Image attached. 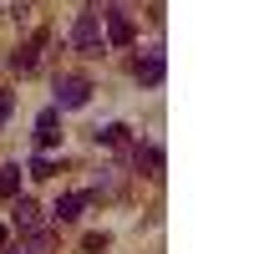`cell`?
<instances>
[{
  "instance_id": "cell-1",
  "label": "cell",
  "mask_w": 254,
  "mask_h": 254,
  "mask_svg": "<svg viewBox=\"0 0 254 254\" xmlns=\"http://www.w3.org/2000/svg\"><path fill=\"white\" fill-rule=\"evenodd\" d=\"M87 102H92V81L81 71H61L56 76V112H76V107H87Z\"/></svg>"
},
{
  "instance_id": "cell-2",
  "label": "cell",
  "mask_w": 254,
  "mask_h": 254,
  "mask_svg": "<svg viewBox=\"0 0 254 254\" xmlns=\"http://www.w3.org/2000/svg\"><path fill=\"white\" fill-rule=\"evenodd\" d=\"M71 46H76L81 56H102V51H107V41H102V15H97V10H81V15H76Z\"/></svg>"
},
{
  "instance_id": "cell-3",
  "label": "cell",
  "mask_w": 254,
  "mask_h": 254,
  "mask_svg": "<svg viewBox=\"0 0 254 254\" xmlns=\"http://www.w3.org/2000/svg\"><path fill=\"white\" fill-rule=\"evenodd\" d=\"M102 41H107V46H132L137 41V20L127 10H102Z\"/></svg>"
},
{
  "instance_id": "cell-4",
  "label": "cell",
  "mask_w": 254,
  "mask_h": 254,
  "mask_svg": "<svg viewBox=\"0 0 254 254\" xmlns=\"http://www.w3.org/2000/svg\"><path fill=\"white\" fill-rule=\"evenodd\" d=\"M163 76H168V56H163V46L142 51V56H137V81H142V87H158Z\"/></svg>"
},
{
  "instance_id": "cell-5",
  "label": "cell",
  "mask_w": 254,
  "mask_h": 254,
  "mask_svg": "<svg viewBox=\"0 0 254 254\" xmlns=\"http://www.w3.org/2000/svg\"><path fill=\"white\" fill-rule=\"evenodd\" d=\"M41 46H46V31H36L31 41H20V46L10 51V66H15V71H36V61H41Z\"/></svg>"
},
{
  "instance_id": "cell-6",
  "label": "cell",
  "mask_w": 254,
  "mask_h": 254,
  "mask_svg": "<svg viewBox=\"0 0 254 254\" xmlns=\"http://www.w3.org/2000/svg\"><path fill=\"white\" fill-rule=\"evenodd\" d=\"M132 163H137L142 178H163V147L158 142H137L132 147Z\"/></svg>"
},
{
  "instance_id": "cell-7",
  "label": "cell",
  "mask_w": 254,
  "mask_h": 254,
  "mask_svg": "<svg viewBox=\"0 0 254 254\" xmlns=\"http://www.w3.org/2000/svg\"><path fill=\"white\" fill-rule=\"evenodd\" d=\"M10 224L20 229V234H31V229L41 224V208H36V198H20V193H15V198H10Z\"/></svg>"
},
{
  "instance_id": "cell-8",
  "label": "cell",
  "mask_w": 254,
  "mask_h": 254,
  "mask_svg": "<svg viewBox=\"0 0 254 254\" xmlns=\"http://www.w3.org/2000/svg\"><path fill=\"white\" fill-rule=\"evenodd\" d=\"M87 203H92V193H61V203L51 208V219H56V224H76Z\"/></svg>"
},
{
  "instance_id": "cell-9",
  "label": "cell",
  "mask_w": 254,
  "mask_h": 254,
  "mask_svg": "<svg viewBox=\"0 0 254 254\" xmlns=\"http://www.w3.org/2000/svg\"><path fill=\"white\" fill-rule=\"evenodd\" d=\"M36 142H41V147H56V142H61V112H56V107H46V112L36 117Z\"/></svg>"
},
{
  "instance_id": "cell-10",
  "label": "cell",
  "mask_w": 254,
  "mask_h": 254,
  "mask_svg": "<svg viewBox=\"0 0 254 254\" xmlns=\"http://www.w3.org/2000/svg\"><path fill=\"white\" fill-rule=\"evenodd\" d=\"M20 254H56V234H46V229H31L26 244H20Z\"/></svg>"
},
{
  "instance_id": "cell-11",
  "label": "cell",
  "mask_w": 254,
  "mask_h": 254,
  "mask_svg": "<svg viewBox=\"0 0 254 254\" xmlns=\"http://www.w3.org/2000/svg\"><path fill=\"white\" fill-rule=\"evenodd\" d=\"M20 193V163H5L0 168V198H15Z\"/></svg>"
},
{
  "instance_id": "cell-12",
  "label": "cell",
  "mask_w": 254,
  "mask_h": 254,
  "mask_svg": "<svg viewBox=\"0 0 254 254\" xmlns=\"http://www.w3.org/2000/svg\"><path fill=\"white\" fill-rule=\"evenodd\" d=\"M127 132H132V127H127V122H107V127H97V142L117 147V142H127Z\"/></svg>"
},
{
  "instance_id": "cell-13",
  "label": "cell",
  "mask_w": 254,
  "mask_h": 254,
  "mask_svg": "<svg viewBox=\"0 0 254 254\" xmlns=\"http://www.w3.org/2000/svg\"><path fill=\"white\" fill-rule=\"evenodd\" d=\"M26 173H31V178H56V173H61V168H56L51 158H36V163L26 168Z\"/></svg>"
},
{
  "instance_id": "cell-14",
  "label": "cell",
  "mask_w": 254,
  "mask_h": 254,
  "mask_svg": "<svg viewBox=\"0 0 254 254\" xmlns=\"http://www.w3.org/2000/svg\"><path fill=\"white\" fill-rule=\"evenodd\" d=\"M81 249H87V254H102V249H107V234H87V239H81Z\"/></svg>"
},
{
  "instance_id": "cell-15",
  "label": "cell",
  "mask_w": 254,
  "mask_h": 254,
  "mask_svg": "<svg viewBox=\"0 0 254 254\" xmlns=\"http://www.w3.org/2000/svg\"><path fill=\"white\" fill-rule=\"evenodd\" d=\"M10 112H15V97H10V92H0V127L10 122Z\"/></svg>"
},
{
  "instance_id": "cell-16",
  "label": "cell",
  "mask_w": 254,
  "mask_h": 254,
  "mask_svg": "<svg viewBox=\"0 0 254 254\" xmlns=\"http://www.w3.org/2000/svg\"><path fill=\"white\" fill-rule=\"evenodd\" d=\"M0 249H5V229H0Z\"/></svg>"
},
{
  "instance_id": "cell-17",
  "label": "cell",
  "mask_w": 254,
  "mask_h": 254,
  "mask_svg": "<svg viewBox=\"0 0 254 254\" xmlns=\"http://www.w3.org/2000/svg\"><path fill=\"white\" fill-rule=\"evenodd\" d=\"M10 254H20V249H10Z\"/></svg>"
}]
</instances>
